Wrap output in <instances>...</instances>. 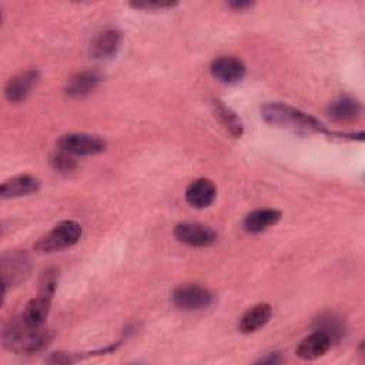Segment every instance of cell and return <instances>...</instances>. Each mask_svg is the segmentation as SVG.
Returning <instances> with one entry per match:
<instances>
[{"label":"cell","mask_w":365,"mask_h":365,"mask_svg":"<svg viewBox=\"0 0 365 365\" xmlns=\"http://www.w3.org/2000/svg\"><path fill=\"white\" fill-rule=\"evenodd\" d=\"M51 338V331L44 325L31 327L20 315L10 319L3 329V344L14 354H36L44 349Z\"/></svg>","instance_id":"1"},{"label":"cell","mask_w":365,"mask_h":365,"mask_svg":"<svg viewBox=\"0 0 365 365\" xmlns=\"http://www.w3.org/2000/svg\"><path fill=\"white\" fill-rule=\"evenodd\" d=\"M261 117L272 125L294 133H328L325 125L315 117L284 103H267L261 107Z\"/></svg>","instance_id":"2"},{"label":"cell","mask_w":365,"mask_h":365,"mask_svg":"<svg viewBox=\"0 0 365 365\" xmlns=\"http://www.w3.org/2000/svg\"><path fill=\"white\" fill-rule=\"evenodd\" d=\"M81 238V227L78 222L66 220L53 227L46 235L37 240L34 250L37 252L50 254L73 247Z\"/></svg>","instance_id":"3"},{"label":"cell","mask_w":365,"mask_h":365,"mask_svg":"<svg viewBox=\"0 0 365 365\" xmlns=\"http://www.w3.org/2000/svg\"><path fill=\"white\" fill-rule=\"evenodd\" d=\"M57 147L73 155H94L106 150V141L94 134L68 133L57 140Z\"/></svg>","instance_id":"4"},{"label":"cell","mask_w":365,"mask_h":365,"mask_svg":"<svg viewBox=\"0 0 365 365\" xmlns=\"http://www.w3.org/2000/svg\"><path fill=\"white\" fill-rule=\"evenodd\" d=\"M212 294L200 284H182L173 291V302L185 311L207 308L212 304Z\"/></svg>","instance_id":"5"},{"label":"cell","mask_w":365,"mask_h":365,"mask_svg":"<svg viewBox=\"0 0 365 365\" xmlns=\"http://www.w3.org/2000/svg\"><path fill=\"white\" fill-rule=\"evenodd\" d=\"M174 237L190 247H210L217 241L215 231L204 224L198 222H182L175 225L174 228Z\"/></svg>","instance_id":"6"},{"label":"cell","mask_w":365,"mask_h":365,"mask_svg":"<svg viewBox=\"0 0 365 365\" xmlns=\"http://www.w3.org/2000/svg\"><path fill=\"white\" fill-rule=\"evenodd\" d=\"M210 71L214 78L224 84H234L244 78L245 66L244 63L232 56H220L217 57L211 66Z\"/></svg>","instance_id":"7"},{"label":"cell","mask_w":365,"mask_h":365,"mask_svg":"<svg viewBox=\"0 0 365 365\" xmlns=\"http://www.w3.org/2000/svg\"><path fill=\"white\" fill-rule=\"evenodd\" d=\"M30 271V258L24 252H10L4 254L1 258V275L3 281H7L3 284V291H6V287L9 284L20 282L24 279V277Z\"/></svg>","instance_id":"8"},{"label":"cell","mask_w":365,"mask_h":365,"mask_svg":"<svg viewBox=\"0 0 365 365\" xmlns=\"http://www.w3.org/2000/svg\"><path fill=\"white\" fill-rule=\"evenodd\" d=\"M37 81H38L37 70H24L13 76L7 81L4 87V96L11 103H20L31 93Z\"/></svg>","instance_id":"9"},{"label":"cell","mask_w":365,"mask_h":365,"mask_svg":"<svg viewBox=\"0 0 365 365\" xmlns=\"http://www.w3.org/2000/svg\"><path fill=\"white\" fill-rule=\"evenodd\" d=\"M331 345H332L331 338L325 332L315 329L312 334L301 339V342L295 348V354L301 359L312 361L325 355L331 348Z\"/></svg>","instance_id":"10"},{"label":"cell","mask_w":365,"mask_h":365,"mask_svg":"<svg viewBox=\"0 0 365 365\" xmlns=\"http://www.w3.org/2000/svg\"><path fill=\"white\" fill-rule=\"evenodd\" d=\"M217 197L215 184L208 178H197L188 184L185 190V200L194 208L210 207Z\"/></svg>","instance_id":"11"},{"label":"cell","mask_w":365,"mask_h":365,"mask_svg":"<svg viewBox=\"0 0 365 365\" xmlns=\"http://www.w3.org/2000/svg\"><path fill=\"white\" fill-rule=\"evenodd\" d=\"M121 41H123V34L120 30L117 29L104 30L103 33L97 34L96 38L93 40L90 47V54L93 58H97V60L110 58L115 56V53L121 46Z\"/></svg>","instance_id":"12"},{"label":"cell","mask_w":365,"mask_h":365,"mask_svg":"<svg viewBox=\"0 0 365 365\" xmlns=\"http://www.w3.org/2000/svg\"><path fill=\"white\" fill-rule=\"evenodd\" d=\"M40 190V182L36 177L29 174H20L16 177H11L10 180H6L0 187V198L9 200V198H17V197H26L37 192Z\"/></svg>","instance_id":"13"},{"label":"cell","mask_w":365,"mask_h":365,"mask_svg":"<svg viewBox=\"0 0 365 365\" xmlns=\"http://www.w3.org/2000/svg\"><path fill=\"white\" fill-rule=\"evenodd\" d=\"M328 115L336 123H351L359 118L362 107L358 100L349 96H341L328 106Z\"/></svg>","instance_id":"14"},{"label":"cell","mask_w":365,"mask_h":365,"mask_svg":"<svg viewBox=\"0 0 365 365\" xmlns=\"http://www.w3.org/2000/svg\"><path fill=\"white\" fill-rule=\"evenodd\" d=\"M271 315H272V308L269 304L267 302L257 304L242 314L238 322V328L242 334H252L257 329L262 328L271 319Z\"/></svg>","instance_id":"15"},{"label":"cell","mask_w":365,"mask_h":365,"mask_svg":"<svg viewBox=\"0 0 365 365\" xmlns=\"http://www.w3.org/2000/svg\"><path fill=\"white\" fill-rule=\"evenodd\" d=\"M51 299L53 297L38 292L37 297H34L26 304L23 312L20 314L21 319L31 327H43L50 311Z\"/></svg>","instance_id":"16"},{"label":"cell","mask_w":365,"mask_h":365,"mask_svg":"<svg viewBox=\"0 0 365 365\" xmlns=\"http://www.w3.org/2000/svg\"><path fill=\"white\" fill-rule=\"evenodd\" d=\"M281 220V211L275 208L254 210L244 218V230L250 234H259Z\"/></svg>","instance_id":"17"},{"label":"cell","mask_w":365,"mask_h":365,"mask_svg":"<svg viewBox=\"0 0 365 365\" xmlns=\"http://www.w3.org/2000/svg\"><path fill=\"white\" fill-rule=\"evenodd\" d=\"M101 81V76L97 71H81L74 74L66 86V94L73 98H81L90 94L98 83Z\"/></svg>","instance_id":"18"},{"label":"cell","mask_w":365,"mask_h":365,"mask_svg":"<svg viewBox=\"0 0 365 365\" xmlns=\"http://www.w3.org/2000/svg\"><path fill=\"white\" fill-rule=\"evenodd\" d=\"M212 111L214 115L217 117V120L222 124V127L235 138H240L244 133V127L241 120L238 118V115L227 106L224 104L221 100L214 98L212 100Z\"/></svg>","instance_id":"19"},{"label":"cell","mask_w":365,"mask_h":365,"mask_svg":"<svg viewBox=\"0 0 365 365\" xmlns=\"http://www.w3.org/2000/svg\"><path fill=\"white\" fill-rule=\"evenodd\" d=\"M318 327L315 329L325 332L331 341H338L342 335V324L338 318H335L334 315H327V317H321L319 319H317Z\"/></svg>","instance_id":"20"},{"label":"cell","mask_w":365,"mask_h":365,"mask_svg":"<svg viewBox=\"0 0 365 365\" xmlns=\"http://www.w3.org/2000/svg\"><path fill=\"white\" fill-rule=\"evenodd\" d=\"M58 284V271L56 268H47L43 271L38 281V292L53 297Z\"/></svg>","instance_id":"21"},{"label":"cell","mask_w":365,"mask_h":365,"mask_svg":"<svg viewBox=\"0 0 365 365\" xmlns=\"http://www.w3.org/2000/svg\"><path fill=\"white\" fill-rule=\"evenodd\" d=\"M50 163L53 165L54 170L57 171H71L74 167H76V160H74V155L67 153V151H63V150H58L57 153H54L51 157H50Z\"/></svg>","instance_id":"22"},{"label":"cell","mask_w":365,"mask_h":365,"mask_svg":"<svg viewBox=\"0 0 365 365\" xmlns=\"http://www.w3.org/2000/svg\"><path fill=\"white\" fill-rule=\"evenodd\" d=\"M178 3L177 1H164V0H144V1H131L130 6L138 10H164L173 9Z\"/></svg>","instance_id":"23"},{"label":"cell","mask_w":365,"mask_h":365,"mask_svg":"<svg viewBox=\"0 0 365 365\" xmlns=\"http://www.w3.org/2000/svg\"><path fill=\"white\" fill-rule=\"evenodd\" d=\"M46 361L48 364H71V362H74V359L70 355H66L63 352H54Z\"/></svg>","instance_id":"24"},{"label":"cell","mask_w":365,"mask_h":365,"mask_svg":"<svg viewBox=\"0 0 365 365\" xmlns=\"http://www.w3.org/2000/svg\"><path fill=\"white\" fill-rule=\"evenodd\" d=\"M227 6L235 11H242V10H247L250 7L254 6L252 1H238V0H234V1H228Z\"/></svg>","instance_id":"25"},{"label":"cell","mask_w":365,"mask_h":365,"mask_svg":"<svg viewBox=\"0 0 365 365\" xmlns=\"http://www.w3.org/2000/svg\"><path fill=\"white\" fill-rule=\"evenodd\" d=\"M258 362L259 364H278V362H281V358H279V354L272 352V354H268L267 356L261 358Z\"/></svg>","instance_id":"26"}]
</instances>
